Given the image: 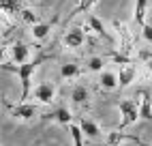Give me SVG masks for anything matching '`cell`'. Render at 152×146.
<instances>
[{
	"label": "cell",
	"mask_w": 152,
	"mask_h": 146,
	"mask_svg": "<svg viewBox=\"0 0 152 146\" xmlns=\"http://www.w3.org/2000/svg\"><path fill=\"white\" fill-rule=\"evenodd\" d=\"M47 58H52V54H39L37 58L24 62V65H17V67L9 65V62H7V65H2L7 71H13L15 75H19V82H22V99H19V101H26V99H28V95H30V80H32V73H34L37 67L41 65V62H45Z\"/></svg>",
	"instance_id": "obj_1"
},
{
	"label": "cell",
	"mask_w": 152,
	"mask_h": 146,
	"mask_svg": "<svg viewBox=\"0 0 152 146\" xmlns=\"http://www.w3.org/2000/svg\"><path fill=\"white\" fill-rule=\"evenodd\" d=\"M118 110H120V114H122L120 129H124V127H129V125L137 122V118H139V99L137 101L135 99H122L118 103Z\"/></svg>",
	"instance_id": "obj_2"
},
{
	"label": "cell",
	"mask_w": 152,
	"mask_h": 146,
	"mask_svg": "<svg viewBox=\"0 0 152 146\" xmlns=\"http://www.w3.org/2000/svg\"><path fill=\"white\" fill-rule=\"evenodd\" d=\"M7 108L11 110V116L15 120H32L39 114V108L34 105V103H26V101H19L17 105H9L7 103Z\"/></svg>",
	"instance_id": "obj_3"
},
{
	"label": "cell",
	"mask_w": 152,
	"mask_h": 146,
	"mask_svg": "<svg viewBox=\"0 0 152 146\" xmlns=\"http://www.w3.org/2000/svg\"><path fill=\"white\" fill-rule=\"evenodd\" d=\"M32 97L43 103V105H52V103L56 101V86L52 84V82H41L34 90H32Z\"/></svg>",
	"instance_id": "obj_4"
},
{
	"label": "cell",
	"mask_w": 152,
	"mask_h": 146,
	"mask_svg": "<svg viewBox=\"0 0 152 146\" xmlns=\"http://www.w3.org/2000/svg\"><path fill=\"white\" fill-rule=\"evenodd\" d=\"M114 28H116V32L120 37V47H122V52L129 54V52L133 49V45H135V39H133V35H131V30L126 28V24L118 22V19H114Z\"/></svg>",
	"instance_id": "obj_5"
},
{
	"label": "cell",
	"mask_w": 152,
	"mask_h": 146,
	"mask_svg": "<svg viewBox=\"0 0 152 146\" xmlns=\"http://www.w3.org/2000/svg\"><path fill=\"white\" fill-rule=\"evenodd\" d=\"M86 41V35H84V28H69L66 35H64V45L69 49H77L82 47Z\"/></svg>",
	"instance_id": "obj_6"
},
{
	"label": "cell",
	"mask_w": 152,
	"mask_h": 146,
	"mask_svg": "<svg viewBox=\"0 0 152 146\" xmlns=\"http://www.w3.org/2000/svg\"><path fill=\"white\" fill-rule=\"evenodd\" d=\"M124 140H129V142H137L139 146H144V142H141L137 135L122 133V129H116V131L107 133V146H120V142H124Z\"/></svg>",
	"instance_id": "obj_7"
},
{
	"label": "cell",
	"mask_w": 152,
	"mask_h": 146,
	"mask_svg": "<svg viewBox=\"0 0 152 146\" xmlns=\"http://www.w3.org/2000/svg\"><path fill=\"white\" fill-rule=\"evenodd\" d=\"M11 58L17 62V65H24V62L30 60V47L22 41H17V43L11 45Z\"/></svg>",
	"instance_id": "obj_8"
},
{
	"label": "cell",
	"mask_w": 152,
	"mask_h": 146,
	"mask_svg": "<svg viewBox=\"0 0 152 146\" xmlns=\"http://www.w3.org/2000/svg\"><path fill=\"white\" fill-rule=\"evenodd\" d=\"M139 118L152 120V97L148 90H144L139 95Z\"/></svg>",
	"instance_id": "obj_9"
},
{
	"label": "cell",
	"mask_w": 152,
	"mask_h": 146,
	"mask_svg": "<svg viewBox=\"0 0 152 146\" xmlns=\"http://www.w3.org/2000/svg\"><path fill=\"white\" fill-rule=\"evenodd\" d=\"M99 84H101V88H105V90H114V88H118V86H120L118 73H114V71H101Z\"/></svg>",
	"instance_id": "obj_10"
},
{
	"label": "cell",
	"mask_w": 152,
	"mask_h": 146,
	"mask_svg": "<svg viewBox=\"0 0 152 146\" xmlns=\"http://www.w3.org/2000/svg\"><path fill=\"white\" fill-rule=\"evenodd\" d=\"M88 26L92 28V32H96L99 37H103L105 41H109V43H114V37H111L107 30H105V26H103V22H101V19L96 17V15H90L88 17Z\"/></svg>",
	"instance_id": "obj_11"
},
{
	"label": "cell",
	"mask_w": 152,
	"mask_h": 146,
	"mask_svg": "<svg viewBox=\"0 0 152 146\" xmlns=\"http://www.w3.org/2000/svg\"><path fill=\"white\" fill-rule=\"evenodd\" d=\"M135 65L131 62V65H124L122 69H120V73H118V80H120V88H126L131 82L135 80Z\"/></svg>",
	"instance_id": "obj_12"
},
{
	"label": "cell",
	"mask_w": 152,
	"mask_h": 146,
	"mask_svg": "<svg viewBox=\"0 0 152 146\" xmlns=\"http://www.w3.org/2000/svg\"><path fill=\"white\" fill-rule=\"evenodd\" d=\"M0 9H2L4 15H17V13L24 11L19 0H0Z\"/></svg>",
	"instance_id": "obj_13"
},
{
	"label": "cell",
	"mask_w": 152,
	"mask_h": 146,
	"mask_svg": "<svg viewBox=\"0 0 152 146\" xmlns=\"http://www.w3.org/2000/svg\"><path fill=\"white\" fill-rule=\"evenodd\" d=\"M79 127H82V131H84V135H86V138H99V135H101L99 125H96L94 120H90V118H82Z\"/></svg>",
	"instance_id": "obj_14"
},
{
	"label": "cell",
	"mask_w": 152,
	"mask_h": 146,
	"mask_svg": "<svg viewBox=\"0 0 152 146\" xmlns=\"http://www.w3.org/2000/svg\"><path fill=\"white\" fill-rule=\"evenodd\" d=\"M146 13H148V0H135V24L146 26Z\"/></svg>",
	"instance_id": "obj_15"
},
{
	"label": "cell",
	"mask_w": 152,
	"mask_h": 146,
	"mask_svg": "<svg viewBox=\"0 0 152 146\" xmlns=\"http://www.w3.org/2000/svg\"><path fill=\"white\" fill-rule=\"evenodd\" d=\"M71 99H73V103H77V105H86L90 101V92H88L86 86H75L73 92H71Z\"/></svg>",
	"instance_id": "obj_16"
},
{
	"label": "cell",
	"mask_w": 152,
	"mask_h": 146,
	"mask_svg": "<svg viewBox=\"0 0 152 146\" xmlns=\"http://www.w3.org/2000/svg\"><path fill=\"white\" fill-rule=\"evenodd\" d=\"M43 118H56L60 125H64V127H69V125H71V118H73V116H71V112L66 110V108H58L54 114H45V116Z\"/></svg>",
	"instance_id": "obj_17"
},
{
	"label": "cell",
	"mask_w": 152,
	"mask_h": 146,
	"mask_svg": "<svg viewBox=\"0 0 152 146\" xmlns=\"http://www.w3.org/2000/svg\"><path fill=\"white\" fill-rule=\"evenodd\" d=\"M79 73H82V69H79V65H62L60 67V77H64V80H71V77H77Z\"/></svg>",
	"instance_id": "obj_18"
},
{
	"label": "cell",
	"mask_w": 152,
	"mask_h": 146,
	"mask_svg": "<svg viewBox=\"0 0 152 146\" xmlns=\"http://www.w3.org/2000/svg\"><path fill=\"white\" fill-rule=\"evenodd\" d=\"M49 30H52V24H47V22H39L32 26V37L34 39H45L49 35Z\"/></svg>",
	"instance_id": "obj_19"
},
{
	"label": "cell",
	"mask_w": 152,
	"mask_h": 146,
	"mask_svg": "<svg viewBox=\"0 0 152 146\" xmlns=\"http://www.w3.org/2000/svg\"><path fill=\"white\" fill-rule=\"evenodd\" d=\"M69 131H71V138H73V146H84V131L79 125H69Z\"/></svg>",
	"instance_id": "obj_20"
},
{
	"label": "cell",
	"mask_w": 152,
	"mask_h": 146,
	"mask_svg": "<svg viewBox=\"0 0 152 146\" xmlns=\"http://www.w3.org/2000/svg\"><path fill=\"white\" fill-rule=\"evenodd\" d=\"M94 4H96V0H79V4L73 9V13H69V17H75V15L84 13V11H90Z\"/></svg>",
	"instance_id": "obj_21"
},
{
	"label": "cell",
	"mask_w": 152,
	"mask_h": 146,
	"mask_svg": "<svg viewBox=\"0 0 152 146\" xmlns=\"http://www.w3.org/2000/svg\"><path fill=\"white\" fill-rule=\"evenodd\" d=\"M103 65H105V60L103 58H101V56H92V58H90L88 60V69L90 71H103Z\"/></svg>",
	"instance_id": "obj_22"
},
{
	"label": "cell",
	"mask_w": 152,
	"mask_h": 146,
	"mask_svg": "<svg viewBox=\"0 0 152 146\" xmlns=\"http://www.w3.org/2000/svg\"><path fill=\"white\" fill-rule=\"evenodd\" d=\"M111 60L114 62H118V65H131V56L129 54H124V52H114V54H111Z\"/></svg>",
	"instance_id": "obj_23"
},
{
	"label": "cell",
	"mask_w": 152,
	"mask_h": 146,
	"mask_svg": "<svg viewBox=\"0 0 152 146\" xmlns=\"http://www.w3.org/2000/svg\"><path fill=\"white\" fill-rule=\"evenodd\" d=\"M19 15H22V17H24V22H26V24H30V26L39 24V17H37V13H34V11H30V9H24V11L19 13Z\"/></svg>",
	"instance_id": "obj_24"
},
{
	"label": "cell",
	"mask_w": 152,
	"mask_h": 146,
	"mask_svg": "<svg viewBox=\"0 0 152 146\" xmlns=\"http://www.w3.org/2000/svg\"><path fill=\"white\" fill-rule=\"evenodd\" d=\"M141 37H144L148 43H152V26L146 24V26H141Z\"/></svg>",
	"instance_id": "obj_25"
},
{
	"label": "cell",
	"mask_w": 152,
	"mask_h": 146,
	"mask_svg": "<svg viewBox=\"0 0 152 146\" xmlns=\"http://www.w3.org/2000/svg\"><path fill=\"white\" fill-rule=\"evenodd\" d=\"M144 146H152V144H144Z\"/></svg>",
	"instance_id": "obj_26"
}]
</instances>
